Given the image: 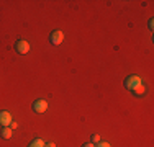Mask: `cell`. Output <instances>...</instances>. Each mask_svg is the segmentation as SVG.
I'll use <instances>...</instances> for the list:
<instances>
[{
	"label": "cell",
	"instance_id": "1",
	"mask_svg": "<svg viewBox=\"0 0 154 147\" xmlns=\"http://www.w3.org/2000/svg\"><path fill=\"white\" fill-rule=\"evenodd\" d=\"M138 85H141V77H138V75H130V77H126V80H125V88H126V90H131V92H133Z\"/></svg>",
	"mask_w": 154,
	"mask_h": 147
},
{
	"label": "cell",
	"instance_id": "2",
	"mask_svg": "<svg viewBox=\"0 0 154 147\" xmlns=\"http://www.w3.org/2000/svg\"><path fill=\"white\" fill-rule=\"evenodd\" d=\"M15 51L18 54H26L30 52V43L25 41V39H20V41L15 43Z\"/></svg>",
	"mask_w": 154,
	"mask_h": 147
},
{
	"label": "cell",
	"instance_id": "3",
	"mask_svg": "<svg viewBox=\"0 0 154 147\" xmlns=\"http://www.w3.org/2000/svg\"><path fill=\"white\" fill-rule=\"evenodd\" d=\"M62 39H64V33L62 31H53L49 34V41L54 44V46H59L62 43Z\"/></svg>",
	"mask_w": 154,
	"mask_h": 147
},
{
	"label": "cell",
	"instance_id": "4",
	"mask_svg": "<svg viewBox=\"0 0 154 147\" xmlns=\"http://www.w3.org/2000/svg\"><path fill=\"white\" fill-rule=\"evenodd\" d=\"M8 124H12V115L8 111H0V126L7 128Z\"/></svg>",
	"mask_w": 154,
	"mask_h": 147
},
{
	"label": "cell",
	"instance_id": "5",
	"mask_svg": "<svg viewBox=\"0 0 154 147\" xmlns=\"http://www.w3.org/2000/svg\"><path fill=\"white\" fill-rule=\"evenodd\" d=\"M33 110H35V113H45L48 110V103L45 100H36L33 103Z\"/></svg>",
	"mask_w": 154,
	"mask_h": 147
},
{
	"label": "cell",
	"instance_id": "6",
	"mask_svg": "<svg viewBox=\"0 0 154 147\" xmlns=\"http://www.w3.org/2000/svg\"><path fill=\"white\" fill-rule=\"evenodd\" d=\"M12 134H13V131L10 129V128H3V129L0 131V136H2L3 139H10V137H12Z\"/></svg>",
	"mask_w": 154,
	"mask_h": 147
},
{
	"label": "cell",
	"instance_id": "7",
	"mask_svg": "<svg viewBox=\"0 0 154 147\" xmlns=\"http://www.w3.org/2000/svg\"><path fill=\"white\" fill-rule=\"evenodd\" d=\"M28 147H45V142L41 141V139H35V141L30 142V146Z\"/></svg>",
	"mask_w": 154,
	"mask_h": 147
},
{
	"label": "cell",
	"instance_id": "8",
	"mask_svg": "<svg viewBox=\"0 0 154 147\" xmlns=\"http://www.w3.org/2000/svg\"><path fill=\"white\" fill-rule=\"evenodd\" d=\"M134 95H143V93H144V92H146V87L144 85H143V83H141V85H138L136 88H134Z\"/></svg>",
	"mask_w": 154,
	"mask_h": 147
},
{
	"label": "cell",
	"instance_id": "9",
	"mask_svg": "<svg viewBox=\"0 0 154 147\" xmlns=\"http://www.w3.org/2000/svg\"><path fill=\"white\" fill-rule=\"evenodd\" d=\"M98 142H100V136H98V134H94V136H92V144H98Z\"/></svg>",
	"mask_w": 154,
	"mask_h": 147
},
{
	"label": "cell",
	"instance_id": "10",
	"mask_svg": "<svg viewBox=\"0 0 154 147\" xmlns=\"http://www.w3.org/2000/svg\"><path fill=\"white\" fill-rule=\"evenodd\" d=\"M95 147H110V144H108V142H102V141H100Z\"/></svg>",
	"mask_w": 154,
	"mask_h": 147
},
{
	"label": "cell",
	"instance_id": "11",
	"mask_svg": "<svg viewBox=\"0 0 154 147\" xmlns=\"http://www.w3.org/2000/svg\"><path fill=\"white\" fill-rule=\"evenodd\" d=\"M45 147H56V146H54L53 142H48V144H45Z\"/></svg>",
	"mask_w": 154,
	"mask_h": 147
},
{
	"label": "cell",
	"instance_id": "12",
	"mask_svg": "<svg viewBox=\"0 0 154 147\" xmlns=\"http://www.w3.org/2000/svg\"><path fill=\"white\" fill-rule=\"evenodd\" d=\"M82 147H95V146H94V144H92V142H89V144H84V146H82Z\"/></svg>",
	"mask_w": 154,
	"mask_h": 147
},
{
	"label": "cell",
	"instance_id": "13",
	"mask_svg": "<svg viewBox=\"0 0 154 147\" xmlns=\"http://www.w3.org/2000/svg\"><path fill=\"white\" fill-rule=\"evenodd\" d=\"M148 26H149V29H152V26H154V21H152V20L149 21V25H148Z\"/></svg>",
	"mask_w": 154,
	"mask_h": 147
}]
</instances>
